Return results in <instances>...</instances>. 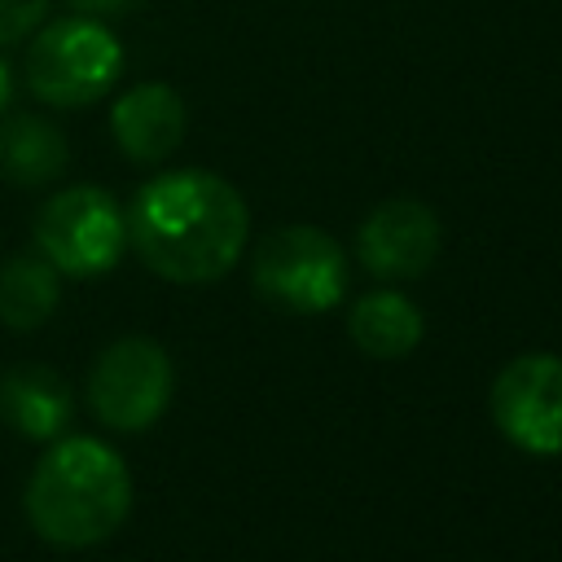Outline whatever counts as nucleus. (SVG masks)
Segmentation results:
<instances>
[{"mask_svg": "<svg viewBox=\"0 0 562 562\" xmlns=\"http://www.w3.org/2000/svg\"><path fill=\"white\" fill-rule=\"evenodd\" d=\"M127 246L149 272L176 285L220 281L246 246V198L215 171L180 167L145 180L127 211Z\"/></svg>", "mask_w": 562, "mask_h": 562, "instance_id": "obj_1", "label": "nucleus"}, {"mask_svg": "<svg viewBox=\"0 0 562 562\" xmlns=\"http://www.w3.org/2000/svg\"><path fill=\"white\" fill-rule=\"evenodd\" d=\"M22 505L40 540L57 549H88L123 527L132 509V474L123 457L92 435L53 439L26 479Z\"/></svg>", "mask_w": 562, "mask_h": 562, "instance_id": "obj_2", "label": "nucleus"}, {"mask_svg": "<svg viewBox=\"0 0 562 562\" xmlns=\"http://www.w3.org/2000/svg\"><path fill=\"white\" fill-rule=\"evenodd\" d=\"M119 75H123V44L105 22L88 13L40 26L22 57V79L31 97L57 110H79L101 101L119 83Z\"/></svg>", "mask_w": 562, "mask_h": 562, "instance_id": "obj_3", "label": "nucleus"}, {"mask_svg": "<svg viewBox=\"0 0 562 562\" xmlns=\"http://www.w3.org/2000/svg\"><path fill=\"white\" fill-rule=\"evenodd\" d=\"M35 250L61 272V277H101L123 259L127 246V220L114 193L97 184H70L53 193L35 211Z\"/></svg>", "mask_w": 562, "mask_h": 562, "instance_id": "obj_4", "label": "nucleus"}, {"mask_svg": "<svg viewBox=\"0 0 562 562\" xmlns=\"http://www.w3.org/2000/svg\"><path fill=\"white\" fill-rule=\"evenodd\" d=\"M255 290L290 312H329L347 294V255L316 224H285L255 246Z\"/></svg>", "mask_w": 562, "mask_h": 562, "instance_id": "obj_5", "label": "nucleus"}, {"mask_svg": "<svg viewBox=\"0 0 562 562\" xmlns=\"http://www.w3.org/2000/svg\"><path fill=\"white\" fill-rule=\"evenodd\" d=\"M171 391H176V369L167 347L140 334L110 342L88 373V408L97 413L101 426L123 435L149 430L167 413Z\"/></svg>", "mask_w": 562, "mask_h": 562, "instance_id": "obj_6", "label": "nucleus"}, {"mask_svg": "<svg viewBox=\"0 0 562 562\" xmlns=\"http://www.w3.org/2000/svg\"><path fill=\"white\" fill-rule=\"evenodd\" d=\"M496 430L527 457H562V356H514L487 395Z\"/></svg>", "mask_w": 562, "mask_h": 562, "instance_id": "obj_7", "label": "nucleus"}, {"mask_svg": "<svg viewBox=\"0 0 562 562\" xmlns=\"http://www.w3.org/2000/svg\"><path fill=\"white\" fill-rule=\"evenodd\" d=\"M439 241H443V228L426 202L386 198L364 215L356 233V259L378 281H413L435 263Z\"/></svg>", "mask_w": 562, "mask_h": 562, "instance_id": "obj_8", "label": "nucleus"}, {"mask_svg": "<svg viewBox=\"0 0 562 562\" xmlns=\"http://www.w3.org/2000/svg\"><path fill=\"white\" fill-rule=\"evenodd\" d=\"M184 127H189V110H184L180 92L171 83H158V79L127 88L110 105L114 145L123 149V158H132L140 167L171 158L184 140Z\"/></svg>", "mask_w": 562, "mask_h": 562, "instance_id": "obj_9", "label": "nucleus"}, {"mask_svg": "<svg viewBox=\"0 0 562 562\" xmlns=\"http://www.w3.org/2000/svg\"><path fill=\"white\" fill-rule=\"evenodd\" d=\"M75 417V395L48 364H18L0 373V422L22 439L53 443Z\"/></svg>", "mask_w": 562, "mask_h": 562, "instance_id": "obj_10", "label": "nucleus"}, {"mask_svg": "<svg viewBox=\"0 0 562 562\" xmlns=\"http://www.w3.org/2000/svg\"><path fill=\"white\" fill-rule=\"evenodd\" d=\"M70 162V145L57 123L40 114H0V176L22 189L57 180Z\"/></svg>", "mask_w": 562, "mask_h": 562, "instance_id": "obj_11", "label": "nucleus"}, {"mask_svg": "<svg viewBox=\"0 0 562 562\" xmlns=\"http://www.w3.org/2000/svg\"><path fill=\"white\" fill-rule=\"evenodd\" d=\"M347 334L351 342L373 356V360H400L408 356L422 334H426V321H422V307L400 294V290H369L351 303V316H347Z\"/></svg>", "mask_w": 562, "mask_h": 562, "instance_id": "obj_12", "label": "nucleus"}, {"mask_svg": "<svg viewBox=\"0 0 562 562\" xmlns=\"http://www.w3.org/2000/svg\"><path fill=\"white\" fill-rule=\"evenodd\" d=\"M61 303V272L44 255H9L0 263V325L31 334Z\"/></svg>", "mask_w": 562, "mask_h": 562, "instance_id": "obj_13", "label": "nucleus"}, {"mask_svg": "<svg viewBox=\"0 0 562 562\" xmlns=\"http://www.w3.org/2000/svg\"><path fill=\"white\" fill-rule=\"evenodd\" d=\"M48 4L53 0H0V48L31 35L48 18Z\"/></svg>", "mask_w": 562, "mask_h": 562, "instance_id": "obj_14", "label": "nucleus"}, {"mask_svg": "<svg viewBox=\"0 0 562 562\" xmlns=\"http://www.w3.org/2000/svg\"><path fill=\"white\" fill-rule=\"evenodd\" d=\"M75 4V13H88V18H105V13H123V9H132L136 0H70Z\"/></svg>", "mask_w": 562, "mask_h": 562, "instance_id": "obj_15", "label": "nucleus"}, {"mask_svg": "<svg viewBox=\"0 0 562 562\" xmlns=\"http://www.w3.org/2000/svg\"><path fill=\"white\" fill-rule=\"evenodd\" d=\"M13 88H18V70H13V61L0 53V114H9V105H13Z\"/></svg>", "mask_w": 562, "mask_h": 562, "instance_id": "obj_16", "label": "nucleus"}]
</instances>
